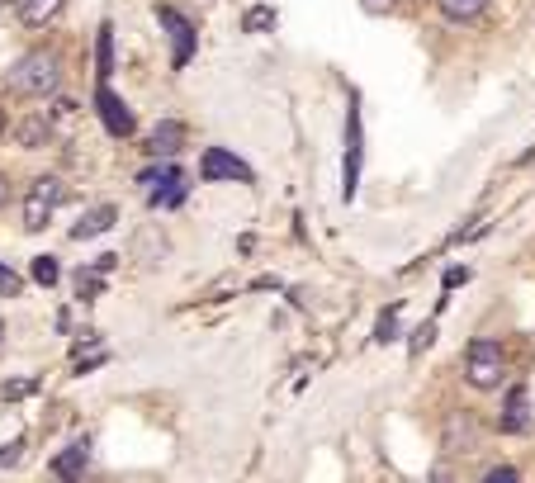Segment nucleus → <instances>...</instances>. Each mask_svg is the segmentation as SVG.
Returning <instances> with one entry per match:
<instances>
[{"mask_svg": "<svg viewBox=\"0 0 535 483\" xmlns=\"http://www.w3.org/2000/svg\"><path fill=\"white\" fill-rule=\"evenodd\" d=\"M10 86L19 95H34V100H48L62 90V57L53 48H34V53H24L15 62V72H10Z\"/></svg>", "mask_w": 535, "mask_h": 483, "instance_id": "1", "label": "nucleus"}, {"mask_svg": "<svg viewBox=\"0 0 535 483\" xmlns=\"http://www.w3.org/2000/svg\"><path fill=\"white\" fill-rule=\"evenodd\" d=\"M502 375H507V356H502L498 341H488V337L469 341V351H464V384L479 389V394H498Z\"/></svg>", "mask_w": 535, "mask_h": 483, "instance_id": "2", "label": "nucleus"}, {"mask_svg": "<svg viewBox=\"0 0 535 483\" xmlns=\"http://www.w3.org/2000/svg\"><path fill=\"white\" fill-rule=\"evenodd\" d=\"M62 204H67V185H62V180L57 176L34 180L29 195H24V228H29V233H43Z\"/></svg>", "mask_w": 535, "mask_h": 483, "instance_id": "3", "label": "nucleus"}, {"mask_svg": "<svg viewBox=\"0 0 535 483\" xmlns=\"http://www.w3.org/2000/svg\"><path fill=\"white\" fill-rule=\"evenodd\" d=\"M157 24L166 29V38H171V67L185 72V67L195 62V48H199L195 19H185L180 10H171V5H157Z\"/></svg>", "mask_w": 535, "mask_h": 483, "instance_id": "4", "label": "nucleus"}, {"mask_svg": "<svg viewBox=\"0 0 535 483\" xmlns=\"http://www.w3.org/2000/svg\"><path fill=\"white\" fill-rule=\"evenodd\" d=\"M360 166H365V138H360V95H351L346 114V161H341V199L351 204L360 190Z\"/></svg>", "mask_w": 535, "mask_h": 483, "instance_id": "5", "label": "nucleus"}, {"mask_svg": "<svg viewBox=\"0 0 535 483\" xmlns=\"http://www.w3.org/2000/svg\"><path fill=\"white\" fill-rule=\"evenodd\" d=\"M95 114H100V124H105L109 138H133L138 133V119H133V109L109 90V81H100L95 86Z\"/></svg>", "mask_w": 535, "mask_h": 483, "instance_id": "6", "label": "nucleus"}, {"mask_svg": "<svg viewBox=\"0 0 535 483\" xmlns=\"http://www.w3.org/2000/svg\"><path fill=\"white\" fill-rule=\"evenodd\" d=\"M535 427V403H531V389L526 384H512L507 398H502V412H498V431L507 436H526Z\"/></svg>", "mask_w": 535, "mask_h": 483, "instance_id": "7", "label": "nucleus"}, {"mask_svg": "<svg viewBox=\"0 0 535 483\" xmlns=\"http://www.w3.org/2000/svg\"><path fill=\"white\" fill-rule=\"evenodd\" d=\"M199 176L204 180H237V185H251V166L237 152H228V147H209L204 157H199Z\"/></svg>", "mask_w": 535, "mask_h": 483, "instance_id": "8", "label": "nucleus"}, {"mask_svg": "<svg viewBox=\"0 0 535 483\" xmlns=\"http://www.w3.org/2000/svg\"><path fill=\"white\" fill-rule=\"evenodd\" d=\"M185 195H190V180H185V171H180L176 161H166L161 166V176L152 180V209H180L185 204Z\"/></svg>", "mask_w": 535, "mask_h": 483, "instance_id": "9", "label": "nucleus"}, {"mask_svg": "<svg viewBox=\"0 0 535 483\" xmlns=\"http://www.w3.org/2000/svg\"><path fill=\"white\" fill-rule=\"evenodd\" d=\"M185 138H190V128L180 124V119H161V124L147 133V152L157 161H171L185 152Z\"/></svg>", "mask_w": 535, "mask_h": 483, "instance_id": "10", "label": "nucleus"}, {"mask_svg": "<svg viewBox=\"0 0 535 483\" xmlns=\"http://www.w3.org/2000/svg\"><path fill=\"white\" fill-rule=\"evenodd\" d=\"M114 223H119V204H90L86 214L76 218L72 223V242H90V237H105L109 228H114Z\"/></svg>", "mask_w": 535, "mask_h": 483, "instance_id": "11", "label": "nucleus"}, {"mask_svg": "<svg viewBox=\"0 0 535 483\" xmlns=\"http://www.w3.org/2000/svg\"><path fill=\"white\" fill-rule=\"evenodd\" d=\"M86 465H90V446H86V441H72L67 450H57L53 479H62V483H81V479H86Z\"/></svg>", "mask_w": 535, "mask_h": 483, "instance_id": "12", "label": "nucleus"}, {"mask_svg": "<svg viewBox=\"0 0 535 483\" xmlns=\"http://www.w3.org/2000/svg\"><path fill=\"white\" fill-rule=\"evenodd\" d=\"M67 0H15V15L29 24V29H43L48 19H57V10H62Z\"/></svg>", "mask_w": 535, "mask_h": 483, "instance_id": "13", "label": "nucleus"}, {"mask_svg": "<svg viewBox=\"0 0 535 483\" xmlns=\"http://www.w3.org/2000/svg\"><path fill=\"white\" fill-rule=\"evenodd\" d=\"M95 76H100V81L114 76V24H100V38H95Z\"/></svg>", "mask_w": 535, "mask_h": 483, "instance_id": "14", "label": "nucleus"}, {"mask_svg": "<svg viewBox=\"0 0 535 483\" xmlns=\"http://www.w3.org/2000/svg\"><path fill=\"white\" fill-rule=\"evenodd\" d=\"M15 138H19V147L48 143V138H53V119H48V114H34V119H24V124L15 128Z\"/></svg>", "mask_w": 535, "mask_h": 483, "instance_id": "15", "label": "nucleus"}, {"mask_svg": "<svg viewBox=\"0 0 535 483\" xmlns=\"http://www.w3.org/2000/svg\"><path fill=\"white\" fill-rule=\"evenodd\" d=\"M280 24V10L275 5H251L247 15H242V34H270Z\"/></svg>", "mask_w": 535, "mask_h": 483, "instance_id": "16", "label": "nucleus"}, {"mask_svg": "<svg viewBox=\"0 0 535 483\" xmlns=\"http://www.w3.org/2000/svg\"><path fill=\"white\" fill-rule=\"evenodd\" d=\"M483 10H488V0H441V15L450 24H474Z\"/></svg>", "mask_w": 535, "mask_h": 483, "instance_id": "17", "label": "nucleus"}, {"mask_svg": "<svg viewBox=\"0 0 535 483\" xmlns=\"http://www.w3.org/2000/svg\"><path fill=\"white\" fill-rule=\"evenodd\" d=\"M29 280L43 289H53L62 280V266H57V256H34V266H29Z\"/></svg>", "mask_w": 535, "mask_h": 483, "instance_id": "18", "label": "nucleus"}, {"mask_svg": "<svg viewBox=\"0 0 535 483\" xmlns=\"http://www.w3.org/2000/svg\"><path fill=\"white\" fill-rule=\"evenodd\" d=\"M38 389H43V379H34V375H19V379H5V384H0V398H5V403H19V398L38 394Z\"/></svg>", "mask_w": 535, "mask_h": 483, "instance_id": "19", "label": "nucleus"}, {"mask_svg": "<svg viewBox=\"0 0 535 483\" xmlns=\"http://www.w3.org/2000/svg\"><path fill=\"white\" fill-rule=\"evenodd\" d=\"M105 294V280H100V266L95 270H76V299H100Z\"/></svg>", "mask_w": 535, "mask_h": 483, "instance_id": "20", "label": "nucleus"}, {"mask_svg": "<svg viewBox=\"0 0 535 483\" xmlns=\"http://www.w3.org/2000/svg\"><path fill=\"white\" fill-rule=\"evenodd\" d=\"M398 313H403L398 304H389L384 313H379V322H375V341H379V346H389V341L398 337Z\"/></svg>", "mask_w": 535, "mask_h": 483, "instance_id": "21", "label": "nucleus"}, {"mask_svg": "<svg viewBox=\"0 0 535 483\" xmlns=\"http://www.w3.org/2000/svg\"><path fill=\"white\" fill-rule=\"evenodd\" d=\"M0 294H5V299H19V294H24V275H19L15 266H5V261H0Z\"/></svg>", "mask_w": 535, "mask_h": 483, "instance_id": "22", "label": "nucleus"}, {"mask_svg": "<svg viewBox=\"0 0 535 483\" xmlns=\"http://www.w3.org/2000/svg\"><path fill=\"white\" fill-rule=\"evenodd\" d=\"M19 460H24V436H15V441L0 446V469H15Z\"/></svg>", "mask_w": 535, "mask_h": 483, "instance_id": "23", "label": "nucleus"}, {"mask_svg": "<svg viewBox=\"0 0 535 483\" xmlns=\"http://www.w3.org/2000/svg\"><path fill=\"white\" fill-rule=\"evenodd\" d=\"M105 360H109V351H90V356H76L72 370H76V375H90V370H100Z\"/></svg>", "mask_w": 535, "mask_h": 483, "instance_id": "24", "label": "nucleus"}, {"mask_svg": "<svg viewBox=\"0 0 535 483\" xmlns=\"http://www.w3.org/2000/svg\"><path fill=\"white\" fill-rule=\"evenodd\" d=\"M431 341H436V322H427V327H417V332H412V356H422V351H427Z\"/></svg>", "mask_w": 535, "mask_h": 483, "instance_id": "25", "label": "nucleus"}, {"mask_svg": "<svg viewBox=\"0 0 535 483\" xmlns=\"http://www.w3.org/2000/svg\"><path fill=\"white\" fill-rule=\"evenodd\" d=\"M483 483H521V474L512 465H498V469H488V474H483Z\"/></svg>", "mask_w": 535, "mask_h": 483, "instance_id": "26", "label": "nucleus"}, {"mask_svg": "<svg viewBox=\"0 0 535 483\" xmlns=\"http://www.w3.org/2000/svg\"><path fill=\"white\" fill-rule=\"evenodd\" d=\"M441 285H446V289H460V285H469V270H464V266H450L446 275H441Z\"/></svg>", "mask_w": 535, "mask_h": 483, "instance_id": "27", "label": "nucleus"}, {"mask_svg": "<svg viewBox=\"0 0 535 483\" xmlns=\"http://www.w3.org/2000/svg\"><path fill=\"white\" fill-rule=\"evenodd\" d=\"M393 5H398V0H360V10H365V15H389Z\"/></svg>", "mask_w": 535, "mask_h": 483, "instance_id": "28", "label": "nucleus"}, {"mask_svg": "<svg viewBox=\"0 0 535 483\" xmlns=\"http://www.w3.org/2000/svg\"><path fill=\"white\" fill-rule=\"evenodd\" d=\"M5 199H10V176L0 171V209H5Z\"/></svg>", "mask_w": 535, "mask_h": 483, "instance_id": "29", "label": "nucleus"}, {"mask_svg": "<svg viewBox=\"0 0 535 483\" xmlns=\"http://www.w3.org/2000/svg\"><path fill=\"white\" fill-rule=\"evenodd\" d=\"M15 10V0H0V24H5V15Z\"/></svg>", "mask_w": 535, "mask_h": 483, "instance_id": "30", "label": "nucleus"}, {"mask_svg": "<svg viewBox=\"0 0 535 483\" xmlns=\"http://www.w3.org/2000/svg\"><path fill=\"white\" fill-rule=\"evenodd\" d=\"M431 483H446V474H436V479H431Z\"/></svg>", "mask_w": 535, "mask_h": 483, "instance_id": "31", "label": "nucleus"}, {"mask_svg": "<svg viewBox=\"0 0 535 483\" xmlns=\"http://www.w3.org/2000/svg\"><path fill=\"white\" fill-rule=\"evenodd\" d=\"M0 337H5V322H0Z\"/></svg>", "mask_w": 535, "mask_h": 483, "instance_id": "32", "label": "nucleus"}, {"mask_svg": "<svg viewBox=\"0 0 535 483\" xmlns=\"http://www.w3.org/2000/svg\"><path fill=\"white\" fill-rule=\"evenodd\" d=\"M95 483H100V479H95Z\"/></svg>", "mask_w": 535, "mask_h": 483, "instance_id": "33", "label": "nucleus"}]
</instances>
